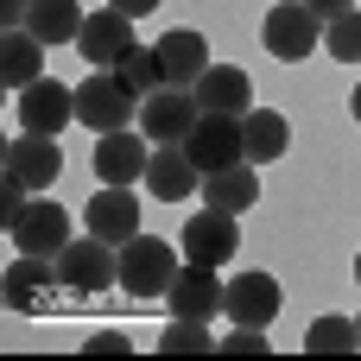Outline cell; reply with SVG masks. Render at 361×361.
Returning a JSON list of instances; mask_svg holds the SVG:
<instances>
[{
  "label": "cell",
  "mask_w": 361,
  "mask_h": 361,
  "mask_svg": "<svg viewBox=\"0 0 361 361\" xmlns=\"http://www.w3.org/2000/svg\"><path fill=\"white\" fill-rule=\"evenodd\" d=\"M178 254H184V247H171V241H159V235H133V241H121V292L140 298V305L165 298L171 279H178Z\"/></svg>",
  "instance_id": "obj_1"
},
{
  "label": "cell",
  "mask_w": 361,
  "mask_h": 361,
  "mask_svg": "<svg viewBox=\"0 0 361 361\" xmlns=\"http://www.w3.org/2000/svg\"><path fill=\"white\" fill-rule=\"evenodd\" d=\"M57 286L76 292V298H102L108 286H121V247L102 241V235H76L57 254Z\"/></svg>",
  "instance_id": "obj_2"
},
{
  "label": "cell",
  "mask_w": 361,
  "mask_h": 361,
  "mask_svg": "<svg viewBox=\"0 0 361 361\" xmlns=\"http://www.w3.org/2000/svg\"><path fill=\"white\" fill-rule=\"evenodd\" d=\"M260 38H267V51H273L279 63H298V57H311V51H317V38H324V19H317L305 0H279V6L267 13Z\"/></svg>",
  "instance_id": "obj_3"
},
{
  "label": "cell",
  "mask_w": 361,
  "mask_h": 361,
  "mask_svg": "<svg viewBox=\"0 0 361 361\" xmlns=\"http://www.w3.org/2000/svg\"><path fill=\"white\" fill-rule=\"evenodd\" d=\"M203 121V108H197V89H159V95H146L140 102V133L152 140V146H184V133Z\"/></svg>",
  "instance_id": "obj_4"
},
{
  "label": "cell",
  "mask_w": 361,
  "mask_h": 361,
  "mask_svg": "<svg viewBox=\"0 0 361 361\" xmlns=\"http://www.w3.org/2000/svg\"><path fill=\"white\" fill-rule=\"evenodd\" d=\"M6 235H13V247H19V254H44V260H57V254L76 241V235H70V209H63V203H51L44 190L25 203V216H19Z\"/></svg>",
  "instance_id": "obj_5"
},
{
  "label": "cell",
  "mask_w": 361,
  "mask_h": 361,
  "mask_svg": "<svg viewBox=\"0 0 361 361\" xmlns=\"http://www.w3.org/2000/svg\"><path fill=\"white\" fill-rule=\"evenodd\" d=\"M222 298H228V279H216V267H197L184 260L171 292H165V311L171 317H190V324H216L222 317Z\"/></svg>",
  "instance_id": "obj_6"
},
{
  "label": "cell",
  "mask_w": 361,
  "mask_h": 361,
  "mask_svg": "<svg viewBox=\"0 0 361 361\" xmlns=\"http://www.w3.org/2000/svg\"><path fill=\"white\" fill-rule=\"evenodd\" d=\"M133 114H140V102L121 89V76H114V70H108V76H82V82H76V121H82V127L114 133V127H133Z\"/></svg>",
  "instance_id": "obj_7"
},
{
  "label": "cell",
  "mask_w": 361,
  "mask_h": 361,
  "mask_svg": "<svg viewBox=\"0 0 361 361\" xmlns=\"http://www.w3.org/2000/svg\"><path fill=\"white\" fill-rule=\"evenodd\" d=\"M184 152H190V165L209 178V171H222V165H241L247 152H241V114H203L190 133H184Z\"/></svg>",
  "instance_id": "obj_8"
},
{
  "label": "cell",
  "mask_w": 361,
  "mask_h": 361,
  "mask_svg": "<svg viewBox=\"0 0 361 361\" xmlns=\"http://www.w3.org/2000/svg\"><path fill=\"white\" fill-rule=\"evenodd\" d=\"M6 178L25 184L32 197L51 190V184L63 178V146H57V133H19V140L6 146Z\"/></svg>",
  "instance_id": "obj_9"
},
{
  "label": "cell",
  "mask_w": 361,
  "mask_h": 361,
  "mask_svg": "<svg viewBox=\"0 0 361 361\" xmlns=\"http://www.w3.org/2000/svg\"><path fill=\"white\" fill-rule=\"evenodd\" d=\"M184 260H197V267H228L235 260V247H241V228H235V216L228 209H197L190 222H184Z\"/></svg>",
  "instance_id": "obj_10"
},
{
  "label": "cell",
  "mask_w": 361,
  "mask_h": 361,
  "mask_svg": "<svg viewBox=\"0 0 361 361\" xmlns=\"http://www.w3.org/2000/svg\"><path fill=\"white\" fill-rule=\"evenodd\" d=\"M76 51H82V63H89V70H114V63L133 51V19H127L121 6H95V13L82 19Z\"/></svg>",
  "instance_id": "obj_11"
},
{
  "label": "cell",
  "mask_w": 361,
  "mask_h": 361,
  "mask_svg": "<svg viewBox=\"0 0 361 361\" xmlns=\"http://www.w3.org/2000/svg\"><path fill=\"white\" fill-rule=\"evenodd\" d=\"M76 121V89H63L57 76H38L32 89H19V127L25 133H63Z\"/></svg>",
  "instance_id": "obj_12"
},
{
  "label": "cell",
  "mask_w": 361,
  "mask_h": 361,
  "mask_svg": "<svg viewBox=\"0 0 361 361\" xmlns=\"http://www.w3.org/2000/svg\"><path fill=\"white\" fill-rule=\"evenodd\" d=\"M152 51H159V70H165V82H171V89H197V82H203V70H209V38H203L197 25L165 32Z\"/></svg>",
  "instance_id": "obj_13"
},
{
  "label": "cell",
  "mask_w": 361,
  "mask_h": 361,
  "mask_svg": "<svg viewBox=\"0 0 361 361\" xmlns=\"http://www.w3.org/2000/svg\"><path fill=\"white\" fill-rule=\"evenodd\" d=\"M146 165H152V140L146 133L114 127V133L95 140V178L102 184H133V178H146Z\"/></svg>",
  "instance_id": "obj_14"
},
{
  "label": "cell",
  "mask_w": 361,
  "mask_h": 361,
  "mask_svg": "<svg viewBox=\"0 0 361 361\" xmlns=\"http://www.w3.org/2000/svg\"><path fill=\"white\" fill-rule=\"evenodd\" d=\"M82 222H89V235H102V241H133L140 235V197L127 190V184H102L95 197H89V209H82Z\"/></svg>",
  "instance_id": "obj_15"
},
{
  "label": "cell",
  "mask_w": 361,
  "mask_h": 361,
  "mask_svg": "<svg viewBox=\"0 0 361 361\" xmlns=\"http://www.w3.org/2000/svg\"><path fill=\"white\" fill-rule=\"evenodd\" d=\"M222 317L228 324H273L279 317V279L273 273H241V279H228V298H222Z\"/></svg>",
  "instance_id": "obj_16"
},
{
  "label": "cell",
  "mask_w": 361,
  "mask_h": 361,
  "mask_svg": "<svg viewBox=\"0 0 361 361\" xmlns=\"http://www.w3.org/2000/svg\"><path fill=\"white\" fill-rule=\"evenodd\" d=\"M146 190H152L159 203H190V190H203V171L190 165V152H184V146H152Z\"/></svg>",
  "instance_id": "obj_17"
},
{
  "label": "cell",
  "mask_w": 361,
  "mask_h": 361,
  "mask_svg": "<svg viewBox=\"0 0 361 361\" xmlns=\"http://www.w3.org/2000/svg\"><path fill=\"white\" fill-rule=\"evenodd\" d=\"M247 95H254V82H247L241 63H209L203 82H197V108H203V114H247V108H254Z\"/></svg>",
  "instance_id": "obj_18"
},
{
  "label": "cell",
  "mask_w": 361,
  "mask_h": 361,
  "mask_svg": "<svg viewBox=\"0 0 361 361\" xmlns=\"http://www.w3.org/2000/svg\"><path fill=\"white\" fill-rule=\"evenodd\" d=\"M254 171H260V165H247V159L209 171V178H203V203H209V209H228V216H247V209L260 203V178H254Z\"/></svg>",
  "instance_id": "obj_19"
},
{
  "label": "cell",
  "mask_w": 361,
  "mask_h": 361,
  "mask_svg": "<svg viewBox=\"0 0 361 361\" xmlns=\"http://www.w3.org/2000/svg\"><path fill=\"white\" fill-rule=\"evenodd\" d=\"M286 146H292V133H286L279 108H247L241 114V152H247V165H273V159H286Z\"/></svg>",
  "instance_id": "obj_20"
},
{
  "label": "cell",
  "mask_w": 361,
  "mask_h": 361,
  "mask_svg": "<svg viewBox=\"0 0 361 361\" xmlns=\"http://www.w3.org/2000/svg\"><path fill=\"white\" fill-rule=\"evenodd\" d=\"M51 279H57V260H44V254H19L13 267H6V311H38L44 305V292H51Z\"/></svg>",
  "instance_id": "obj_21"
},
{
  "label": "cell",
  "mask_w": 361,
  "mask_h": 361,
  "mask_svg": "<svg viewBox=\"0 0 361 361\" xmlns=\"http://www.w3.org/2000/svg\"><path fill=\"white\" fill-rule=\"evenodd\" d=\"M44 38L38 32H25V25H13L6 32V44H0V76H6V89H32L38 76H44Z\"/></svg>",
  "instance_id": "obj_22"
},
{
  "label": "cell",
  "mask_w": 361,
  "mask_h": 361,
  "mask_svg": "<svg viewBox=\"0 0 361 361\" xmlns=\"http://www.w3.org/2000/svg\"><path fill=\"white\" fill-rule=\"evenodd\" d=\"M25 32H38L44 44H76L82 38V6L76 0H32Z\"/></svg>",
  "instance_id": "obj_23"
},
{
  "label": "cell",
  "mask_w": 361,
  "mask_h": 361,
  "mask_svg": "<svg viewBox=\"0 0 361 361\" xmlns=\"http://www.w3.org/2000/svg\"><path fill=\"white\" fill-rule=\"evenodd\" d=\"M114 76H121V89H127L133 102H146V95L165 89V70H159V51H152V44H133V51L114 63Z\"/></svg>",
  "instance_id": "obj_24"
},
{
  "label": "cell",
  "mask_w": 361,
  "mask_h": 361,
  "mask_svg": "<svg viewBox=\"0 0 361 361\" xmlns=\"http://www.w3.org/2000/svg\"><path fill=\"white\" fill-rule=\"evenodd\" d=\"M305 349H311V355H349V349H361L355 317H317V324L305 330Z\"/></svg>",
  "instance_id": "obj_25"
},
{
  "label": "cell",
  "mask_w": 361,
  "mask_h": 361,
  "mask_svg": "<svg viewBox=\"0 0 361 361\" xmlns=\"http://www.w3.org/2000/svg\"><path fill=\"white\" fill-rule=\"evenodd\" d=\"M324 44H330V57H336V63H361V6L336 13V19L324 25Z\"/></svg>",
  "instance_id": "obj_26"
},
{
  "label": "cell",
  "mask_w": 361,
  "mask_h": 361,
  "mask_svg": "<svg viewBox=\"0 0 361 361\" xmlns=\"http://www.w3.org/2000/svg\"><path fill=\"white\" fill-rule=\"evenodd\" d=\"M209 349H216V336L190 317H171V330L159 336V355H209Z\"/></svg>",
  "instance_id": "obj_27"
},
{
  "label": "cell",
  "mask_w": 361,
  "mask_h": 361,
  "mask_svg": "<svg viewBox=\"0 0 361 361\" xmlns=\"http://www.w3.org/2000/svg\"><path fill=\"white\" fill-rule=\"evenodd\" d=\"M216 349L222 355H267V336H260V324H235L228 336H216Z\"/></svg>",
  "instance_id": "obj_28"
},
{
  "label": "cell",
  "mask_w": 361,
  "mask_h": 361,
  "mask_svg": "<svg viewBox=\"0 0 361 361\" xmlns=\"http://www.w3.org/2000/svg\"><path fill=\"white\" fill-rule=\"evenodd\" d=\"M82 349H89V355H127V336H114V330H102V336H89Z\"/></svg>",
  "instance_id": "obj_29"
},
{
  "label": "cell",
  "mask_w": 361,
  "mask_h": 361,
  "mask_svg": "<svg viewBox=\"0 0 361 361\" xmlns=\"http://www.w3.org/2000/svg\"><path fill=\"white\" fill-rule=\"evenodd\" d=\"M0 19H6V32L25 25V19H32V0H0Z\"/></svg>",
  "instance_id": "obj_30"
},
{
  "label": "cell",
  "mask_w": 361,
  "mask_h": 361,
  "mask_svg": "<svg viewBox=\"0 0 361 361\" xmlns=\"http://www.w3.org/2000/svg\"><path fill=\"white\" fill-rule=\"evenodd\" d=\"M305 6H311V13H317V19H324V25H330V19H336V13H349V6H355V0H305Z\"/></svg>",
  "instance_id": "obj_31"
},
{
  "label": "cell",
  "mask_w": 361,
  "mask_h": 361,
  "mask_svg": "<svg viewBox=\"0 0 361 361\" xmlns=\"http://www.w3.org/2000/svg\"><path fill=\"white\" fill-rule=\"evenodd\" d=\"M108 6H121V13H127V19H146V13H152V6H159V0H108Z\"/></svg>",
  "instance_id": "obj_32"
},
{
  "label": "cell",
  "mask_w": 361,
  "mask_h": 361,
  "mask_svg": "<svg viewBox=\"0 0 361 361\" xmlns=\"http://www.w3.org/2000/svg\"><path fill=\"white\" fill-rule=\"evenodd\" d=\"M349 108H355V121H361V82H355V95H349Z\"/></svg>",
  "instance_id": "obj_33"
},
{
  "label": "cell",
  "mask_w": 361,
  "mask_h": 361,
  "mask_svg": "<svg viewBox=\"0 0 361 361\" xmlns=\"http://www.w3.org/2000/svg\"><path fill=\"white\" fill-rule=\"evenodd\" d=\"M355 286H361V254H355Z\"/></svg>",
  "instance_id": "obj_34"
},
{
  "label": "cell",
  "mask_w": 361,
  "mask_h": 361,
  "mask_svg": "<svg viewBox=\"0 0 361 361\" xmlns=\"http://www.w3.org/2000/svg\"><path fill=\"white\" fill-rule=\"evenodd\" d=\"M355 330H361V317H355Z\"/></svg>",
  "instance_id": "obj_35"
}]
</instances>
